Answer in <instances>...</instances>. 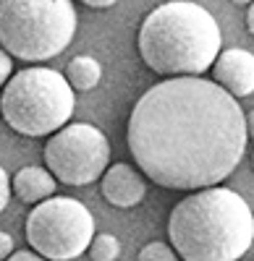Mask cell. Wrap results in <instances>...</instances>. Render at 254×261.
Segmentation results:
<instances>
[{
	"label": "cell",
	"instance_id": "1",
	"mask_svg": "<svg viewBox=\"0 0 254 261\" xmlns=\"http://www.w3.org/2000/svg\"><path fill=\"white\" fill-rule=\"evenodd\" d=\"M136 167L173 191L220 186L246 151V115L236 97L202 76L163 79L147 89L126 130Z\"/></svg>",
	"mask_w": 254,
	"mask_h": 261
},
{
	"label": "cell",
	"instance_id": "2",
	"mask_svg": "<svg viewBox=\"0 0 254 261\" xmlns=\"http://www.w3.org/2000/svg\"><path fill=\"white\" fill-rule=\"evenodd\" d=\"M168 238L183 261H241L254 243V214L234 188H199L171 209Z\"/></svg>",
	"mask_w": 254,
	"mask_h": 261
},
{
	"label": "cell",
	"instance_id": "3",
	"mask_svg": "<svg viewBox=\"0 0 254 261\" xmlns=\"http://www.w3.org/2000/svg\"><path fill=\"white\" fill-rule=\"evenodd\" d=\"M139 55L157 76H202L215 65L223 34L215 16L189 0H168L144 16Z\"/></svg>",
	"mask_w": 254,
	"mask_h": 261
},
{
	"label": "cell",
	"instance_id": "4",
	"mask_svg": "<svg viewBox=\"0 0 254 261\" xmlns=\"http://www.w3.org/2000/svg\"><path fill=\"white\" fill-rule=\"evenodd\" d=\"M76 24L71 0H0V47L21 60L58 58L71 45Z\"/></svg>",
	"mask_w": 254,
	"mask_h": 261
},
{
	"label": "cell",
	"instance_id": "5",
	"mask_svg": "<svg viewBox=\"0 0 254 261\" xmlns=\"http://www.w3.org/2000/svg\"><path fill=\"white\" fill-rule=\"evenodd\" d=\"M76 97L68 79L53 68H24L0 94L3 120L21 136L55 134L74 115Z\"/></svg>",
	"mask_w": 254,
	"mask_h": 261
},
{
	"label": "cell",
	"instance_id": "6",
	"mask_svg": "<svg viewBox=\"0 0 254 261\" xmlns=\"http://www.w3.org/2000/svg\"><path fill=\"white\" fill-rule=\"evenodd\" d=\"M27 241L48 261H71L89 251L95 241V217L68 196H50L34 204L27 217Z\"/></svg>",
	"mask_w": 254,
	"mask_h": 261
},
{
	"label": "cell",
	"instance_id": "7",
	"mask_svg": "<svg viewBox=\"0 0 254 261\" xmlns=\"http://www.w3.org/2000/svg\"><path fill=\"white\" fill-rule=\"evenodd\" d=\"M110 144L100 128L89 123H71L48 139L45 167L66 186H89L105 175Z\"/></svg>",
	"mask_w": 254,
	"mask_h": 261
},
{
	"label": "cell",
	"instance_id": "8",
	"mask_svg": "<svg viewBox=\"0 0 254 261\" xmlns=\"http://www.w3.org/2000/svg\"><path fill=\"white\" fill-rule=\"evenodd\" d=\"M213 81L220 84L228 94L249 97L254 92V55L241 47L223 50L213 65Z\"/></svg>",
	"mask_w": 254,
	"mask_h": 261
},
{
	"label": "cell",
	"instance_id": "9",
	"mask_svg": "<svg viewBox=\"0 0 254 261\" xmlns=\"http://www.w3.org/2000/svg\"><path fill=\"white\" fill-rule=\"evenodd\" d=\"M100 193L108 204H113L118 209H131L144 199L147 186H144V178L131 165L116 162L100 178Z\"/></svg>",
	"mask_w": 254,
	"mask_h": 261
},
{
	"label": "cell",
	"instance_id": "10",
	"mask_svg": "<svg viewBox=\"0 0 254 261\" xmlns=\"http://www.w3.org/2000/svg\"><path fill=\"white\" fill-rule=\"evenodd\" d=\"M11 186H13V193L24 204H42V201H48L50 196L55 193L58 178L53 175L48 167L27 165V167H21L13 175Z\"/></svg>",
	"mask_w": 254,
	"mask_h": 261
},
{
	"label": "cell",
	"instance_id": "11",
	"mask_svg": "<svg viewBox=\"0 0 254 261\" xmlns=\"http://www.w3.org/2000/svg\"><path fill=\"white\" fill-rule=\"evenodd\" d=\"M66 79L74 86V92H89V89H95V86L100 84V79H102V65L95 58H89V55H76L68 63Z\"/></svg>",
	"mask_w": 254,
	"mask_h": 261
},
{
	"label": "cell",
	"instance_id": "12",
	"mask_svg": "<svg viewBox=\"0 0 254 261\" xmlns=\"http://www.w3.org/2000/svg\"><path fill=\"white\" fill-rule=\"evenodd\" d=\"M121 256V241L110 232L95 235V241L89 246V258L92 261H116Z\"/></svg>",
	"mask_w": 254,
	"mask_h": 261
},
{
	"label": "cell",
	"instance_id": "13",
	"mask_svg": "<svg viewBox=\"0 0 254 261\" xmlns=\"http://www.w3.org/2000/svg\"><path fill=\"white\" fill-rule=\"evenodd\" d=\"M181 256L173 251V246H168L163 241H152L147 243L142 251H139V258L136 261H178Z\"/></svg>",
	"mask_w": 254,
	"mask_h": 261
},
{
	"label": "cell",
	"instance_id": "14",
	"mask_svg": "<svg viewBox=\"0 0 254 261\" xmlns=\"http://www.w3.org/2000/svg\"><path fill=\"white\" fill-rule=\"evenodd\" d=\"M11 58H13L11 53H6L3 47H0V89H3L13 76V60Z\"/></svg>",
	"mask_w": 254,
	"mask_h": 261
},
{
	"label": "cell",
	"instance_id": "15",
	"mask_svg": "<svg viewBox=\"0 0 254 261\" xmlns=\"http://www.w3.org/2000/svg\"><path fill=\"white\" fill-rule=\"evenodd\" d=\"M11 191H13V186H11V180H8V175H6V170L0 167V212H3V209L8 206Z\"/></svg>",
	"mask_w": 254,
	"mask_h": 261
},
{
	"label": "cell",
	"instance_id": "16",
	"mask_svg": "<svg viewBox=\"0 0 254 261\" xmlns=\"http://www.w3.org/2000/svg\"><path fill=\"white\" fill-rule=\"evenodd\" d=\"M6 261H48V258L39 256L37 251H13Z\"/></svg>",
	"mask_w": 254,
	"mask_h": 261
},
{
	"label": "cell",
	"instance_id": "17",
	"mask_svg": "<svg viewBox=\"0 0 254 261\" xmlns=\"http://www.w3.org/2000/svg\"><path fill=\"white\" fill-rule=\"evenodd\" d=\"M11 253H13V238L0 230V261H6Z\"/></svg>",
	"mask_w": 254,
	"mask_h": 261
},
{
	"label": "cell",
	"instance_id": "18",
	"mask_svg": "<svg viewBox=\"0 0 254 261\" xmlns=\"http://www.w3.org/2000/svg\"><path fill=\"white\" fill-rule=\"evenodd\" d=\"M79 3H84V6H89V8L102 11V8H110V6H116L118 0H79Z\"/></svg>",
	"mask_w": 254,
	"mask_h": 261
},
{
	"label": "cell",
	"instance_id": "19",
	"mask_svg": "<svg viewBox=\"0 0 254 261\" xmlns=\"http://www.w3.org/2000/svg\"><path fill=\"white\" fill-rule=\"evenodd\" d=\"M246 27H249V34L254 37V3H251L249 11H246Z\"/></svg>",
	"mask_w": 254,
	"mask_h": 261
},
{
	"label": "cell",
	"instance_id": "20",
	"mask_svg": "<svg viewBox=\"0 0 254 261\" xmlns=\"http://www.w3.org/2000/svg\"><path fill=\"white\" fill-rule=\"evenodd\" d=\"M246 130H249V136L254 139V110L246 115Z\"/></svg>",
	"mask_w": 254,
	"mask_h": 261
},
{
	"label": "cell",
	"instance_id": "21",
	"mask_svg": "<svg viewBox=\"0 0 254 261\" xmlns=\"http://www.w3.org/2000/svg\"><path fill=\"white\" fill-rule=\"evenodd\" d=\"M230 3H236V6H251L254 0H230Z\"/></svg>",
	"mask_w": 254,
	"mask_h": 261
},
{
	"label": "cell",
	"instance_id": "22",
	"mask_svg": "<svg viewBox=\"0 0 254 261\" xmlns=\"http://www.w3.org/2000/svg\"><path fill=\"white\" fill-rule=\"evenodd\" d=\"M251 165H254V154H251Z\"/></svg>",
	"mask_w": 254,
	"mask_h": 261
}]
</instances>
